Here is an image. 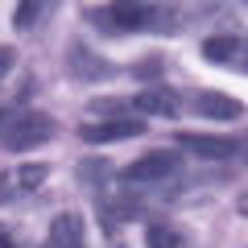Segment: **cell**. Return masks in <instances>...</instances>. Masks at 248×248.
Instances as JSON below:
<instances>
[{"instance_id": "15", "label": "cell", "mask_w": 248, "mask_h": 248, "mask_svg": "<svg viewBox=\"0 0 248 248\" xmlns=\"http://www.w3.org/2000/svg\"><path fill=\"white\" fill-rule=\"evenodd\" d=\"M13 62H17V54H13L9 46H0V79L9 75V66H13Z\"/></svg>"}, {"instance_id": "3", "label": "cell", "mask_w": 248, "mask_h": 248, "mask_svg": "<svg viewBox=\"0 0 248 248\" xmlns=\"http://www.w3.org/2000/svg\"><path fill=\"white\" fill-rule=\"evenodd\" d=\"M42 182H46V166H42V161H29V166L4 170V174H0V203H13V199L33 195Z\"/></svg>"}, {"instance_id": "1", "label": "cell", "mask_w": 248, "mask_h": 248, "mask_svg": "<svg viewBox=\"0 0 248 248\" xmlns=\"http://www.w3.org/2000/svg\"><path fill=\"white\" fill-rule=\"evenodd\" d=\"M50 137H54V120L46 112H21V116L0 120V145L13 149V153L33 149V145H46Z\"/></svg>"}, {"instance_id": "10", "label": "cell", "mask_w": 248, "mask_h": 248, "mask_svg": "<svg viewBox=\"0 0 248 248\" xmlns=\"http://www.w3.org/2000/svg\"><path fill=\"white\" fill-rule=\"evenodd\" d=\"M203 54L211 62H236L240 58V37H215V42L203 46Z\"/></svg>"}, {"instance_id": "4", "label": "cell", "mask_w": 248, "mask_h": 248, "mask_svg": "<svg viewBox=\"0 0 248 248\" xmlns=\"http://www.w3.org/2000/svg\"><path fill=\"white\" fill-rule=\"evenodd\" d=\"M174 170H178V153L174 149H153V153L137 157L133 166L124 170V178H128V182H161V178H170Z\"/></svg>"}, {"instance_id": "8", "label": "cell", "mask_w": 248, "mask_h": 248, "mask_svg": "<svg viewBox=\"0 0 248 248\" xmlns=\"http://www.w3.org/2000/svg\"><path fill=\"white\" fill-rule=\"evenodd\" d=\"M46 248H87V240H83V219L79 215H58V219L50 223V236H46Z\"/></svg>"}, {"instance_id": "7", "label": "cell", "mask_w": 248, "mask_h": 248, "mask_svg": "<svg viewBox=\"0 0 248 248\" xmlns=\"http://www.w3.org/2000/svg\"><path fill=\"white\" fill-rule=\"evenodd\" d=\"M145 128L137 120H99V124H83L79 128V137L83 141H95V145H104V141H128V137H141Z\"/></svg>"}, {"instance_id": "12", "label": "cell", "mask_w": 248, "mask_h": 248, "mask_svg": "<svg viewBox=\"0 0 248 248\" xmlns=\"http://www.w3.org/2000/svg\"><path fill=\"white\" fill-rule=\"evenodd\" d=\"M145 244H149V248H178V244H182V236H178L174 228H161V223H157V228L145 232Z\"/></svg>"}, {"instance_id": "14", "label": "cell", "mask_w": 248, "mask_h": 248, "mask_svg": "<svg viewBox=\"0 0 248 248\" xmlns=\"http://www.w3.org/2000/svg\"><path fill=\"white\" fill-rule=\"evenodd\" d=\"M133 71L141 75V79H149V75H157V71H161V62H157V58H145V62H137Z\"/></svg>"}, {"instance_id": "6", "label": "cell", "mask_w": 248, "mask_h": 248, "mask_svg": "<svg viewBox=\"0 0 248 248\" xmlns=\"http://www.w3.org/2000/svg\"><path fill=\"white\" fill-rule=\"evenodd\" d=\"M195 108L199 116H207V120H240V99H232V95H223V91H199L195 95Z\"/></svg>"}, {"instance_id": "13", "label": "cell", "mask_w": 248, "mask_h": 248, "mask_svg": "<svg viewBox=\"0 0 248 248\" xmlns=\"http://www.w3.org/2000/svg\"><path fill=\"white\" fill-rule=\"evenodd\" d=\"M33 17H37V4H21V9L13 13V25H17V29H25Z\"/></svg>"}, {"instance_id": "9", "label": "cell", "mask_w": 248, "mask_h": 248, "mask_svg": "<svg viewBox=\"0 0 248 248\" xmlns=\"http://www.w3.org/2000/svg\"><path fill=\"white\" fill-rule=\"evenodd\" d=\"M186 153H199V157H232L240 149L236 141H223V137H178Z\"/></svg>"}, {"instance_id": "2", "label": "cell", "mask_w": 248, "mask_h": 248, "mask_svg": "<svg viewBox=\"0 0 248 248\" xmlns=\"http://www.w3.org/2000/svg\"><path fill=\"white\" fill-rule=\"evenodd\" d=\"M95 25H108L112 33H133V29H149L157 21V13L145 9V4H116V9H99L91 13Z\"/></svg>"}, {"instance_id": "5", "label": "cell", "mask_w": 248, "mask_h": 248, "mask_svg": "<svg viewBox=\"0 0 248 248\" xmlns=\"http://www.w3.org/2000/svg\"><path fill=\"white\" fill-rule=\"evenodd\" d=\"M124 104L133 108V112H141V116H178L182 112V99H178L174 91H166V87H149V91H141V95L124 99Z\"/></svg>"}, {"instance_id": "11", "label": "cell", "mask_w": 248, "mask_h": 248, "mask_svg": "<svg viewBox=\"0 0 248 248\" xmlns=\"http://www.w3.org/2000/svg\"><path fill=\"white\" fill-rule=\"evenodd\" d=\"M71 62H75V75H83V79H108V75H112V71H108V62H99V58H91V54L87 50H75L71 54Z\"/></svg>"}]
</instances>
